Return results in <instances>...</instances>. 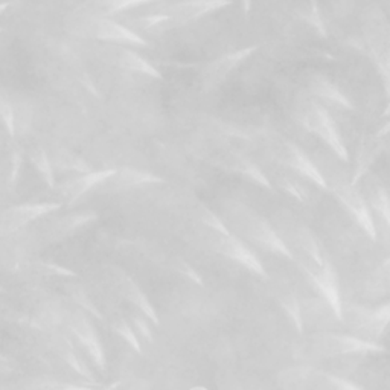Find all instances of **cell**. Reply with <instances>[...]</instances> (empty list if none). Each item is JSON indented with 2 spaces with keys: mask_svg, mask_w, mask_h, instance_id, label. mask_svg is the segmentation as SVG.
Returning a JSON list of instances; mask_svg holds the SVG:
<instances>
[{
  "mask_svg": "<svg viewBox=\"0 0 390 390\" xmlns=\"http://www.w3.org/2000/svg\"><path fill=\"white\" fill-rule=\"evenodd\" d=\"M277 386L282 390H364L347 378L313 366L287 367L277 375Z\"/></svg>",
  "mask_w": 390,
  "mask_h": 390,
  "instance_id": "obj_1",
  "label": "cell"
},
{
  "mask_svg": "<svg viewBox=\"0 0 390 390\" xmlns=\"http://www.w3.org/2000/svg\"><path fill=\"white\" fill-rule=\"evenodd\" d=\"M308 349L317 359H334V356L354 354H376L383 352L384 347L372 340L347 336V334L322 332L309 339Z\"/></svg>",
  "mask_w": 390,
  "mask_h": 390,
  "instance_id": "obj_2",
  "label": "cell"
},
{
  "mask_svg": "<svg viewBox=\"0 0 390 390\" xmlns=\"http://www.w3.org/2000/svg\"><path fill=\"white\" fill-rule=\"evenodd\" d=\"M241 210L244 212V217L237 226L242 230L244 235L265 250L279 256H285L287 260H293L292 250L287 247L284 240L277 235L269 222H267L261 215L255 214L253 210L247 209V206L241 205Z\"/></svg>",
  "mask_w": 390,
  "mask_h": 390,
  "instance_id": "obj_3",
  "label": "cell"
},
{
  "mask_svg": "<svg viewBox=\"0 0 390 390\" xmlns=\"http://www.w3.org/2000/svg\"><path fill=\"white\" fill-rule=\"evenodd\" d=\"M305 125L309 131H313L316 136L325 142L337 158L344 162L348 160V150L344 147L340 131L325 107L320 104H311L305 113Z\"/></svg>",
  "mask_w": 390,
  "mask_h": 390,
  "instance_id": "obj_4",
  "label": "cell"
},
{
  "mask_svg": "<svg viewBox=\"0 0 390 390\" xmlns=\"http://www.w3.org/2000/svg\"><path fill=\"white\" fill-rule=\"evenodd\" d=\"M331 189L334 195H336L340 202L344 205L349 212L355 217L356 222H359L360 227L369 235L372 240L376 238L374 220L369 212V207H367L363 197L356 191L355 186L351 183H347L344 180H334L331 185Z\"/></svg>",
  "mask_w": 390,
  "mask_h": 390,
  "instance_id": "obj_5",
  "label": "cell"
},
{
  "mask_svg": "<svg viewBox=\"0 0 390 390\" xmlns=\"http://www.w3.org/2000/svg\"><path fill=\"white\" fill-rule=\"evenodd\" d=\"M256 49H258V46L242 48L235 52L222 55V57L209 63L202 72V83L205 88L212 91V88L218 87L230 75V72L235 71L244 60H247Z\"/></svg>",
  "mask_w": 390,
  "mask_h": 390,
  "instance_id": "obj_6",
  "label": "cell"
},
{
  "mask_svg": "<svg viewBox=\"0 0 390 390\" xmlns=\"http://www.w3.org/2000/svg\"><path fill=\"white\" fill-rule=\"evenodd\" d=\"M309 281L313 282L314 288L319 289V293L327 300V304L331 307L334 317L337 320H343V307L342 299L339 293V282L336 272H334L332 265L328 261H323L319 270L309 272L308 270Z\"/></svg>",
  "mask_w": 390,
  "mask_h": 390,
  "instance_id": "obj_7",
  "label": "cell"
},
{
  "mask_svg": "<svg viewBox=\"0 0 390 390\" xmlns=\"http://www.w3.org/2000/svg\"><path fill=\"white\" fill-rule=\"evenodd\" d=\"M60 207L58 203H29L20 205L8 209L0 218V230L4 233L16 232L17 229L26 226L28 222L40 217L48 215Z\"/></svg>",
  "mask_w": 390,
  "mask_h": 390,
  "instance_id": "obj_8",
  "label": "cell"
},
{
  "mask_svg": "<svg viewBox=\"0 0 390 390\" xmlns=\"http://www.w3.org/2000/svg\"><path fill=\"white\" fill-rule=\"evenodd\" d=\"M214 246H215L217 252L227 256V258H230L233 261H237L238 264L244 265L250 272H253L256 274H261V276L265 274V270H264L261 261L256 258L255 253L244 246V244L237 237L218 235V238L214 242Z\"/></svg>",
  "mask_w": 390,
  "mask_h": 390,
  "instance_id": "obj_9",
  "label": "cell"
},
{
  "mask_svg": "<svg viewBox=\"0 0 390 390\" xmlns=\"http://www.w3.org/2000/svg\"><path fill=\"white\" fill-rule=\"evenodd\" d=\"M72 331L76 339L80 340V343L86 348L88 356H91L98 369L106 371V354L101 342H99V337L96 336V331L92 327V323L86 317L78 316L72 323Z\"/></svg>",
  "mask_w": 390,
  "mask_h": 390,
  "instance_id": "obj_10",
  "label": "cell"
},
{
  "mask_svg": "<svg viewBox=\"0 0 390 390\" xmlns=\"http://www.w3.org/2000/svg\"><path fill=\"white\" fill-rule=\"evenodd\" d=\"M390 308L389 305H383L378 309H364V308H354L351 309V323L356 331L364 334H372V336H380L386 329L389 323Z\"/></svg>",
  "mask_w": 390,
  "mask_h": 390,
  "instance_id": "obj_11",
  "label": "cell"
},
{
  "mask_svg": "<svg viewBox=\"0 0 390 390\" xmlns=\"http://www.w3.org/2000/svg\"><path fill=\"white\" fill-rule=\"evenodd\" d=\"M95 37L99 40L130 44V46H148V41L139 37L136 32L108 19H99L95 21Z\"/></svg>",
  "mask_w": 390,
  "mask_h": 390,
  "instance_id": "obj_12",
  "label": "cell"
},
{
  "mask_svg": "<svg viewBox=\"0 0 390 390\" xmlns=\"http://www.w3.org/2000/svg\"><path fill=\"white\" fill-rule=\"evenodd\" d=\"M284 162L289 166V168H293L300 175L309 178V180L316 183L317 186H320L323 189L328 188L325 178H323L317 166L309 160L308 155L302 150H300L297 145H293V143L288 145L285 155H284Z\"/></svg>",
  "mask_w": 390,
  "mask_h": 390,
  "instance_id": "obj_13",
  "label": "cell"
},
{
  "mask_svg": "<svg viewBox=\"0 0 390 390\" xmlns=\"http://www.w3.org/2000/svg\"><path fill=\"white\" fill-rule=\"evenodd\" d=\"M116 170H101V171H91L87 174H83L80 177L73 178V180L64 183L61 188L63 197L68 198V202L72 203L76 198H80L83 194L91 191L99 183H104L108 178L115 175Z\"/></svg>",
  "mask_w": 390,
  "mask_h": 390,
  "instance_id": "obj_14",
  "label": "cell"
},
{
  "mask_svg": "<svg viewBox=\"0 0 390 390\" xmlns=\"http://www.w3.org/2000/svg\"><path fill=\"white\" fill-rule=\"evenodd\" d=\"M309 87L313 95L323 99V101H329L331 104H336L344 110H354V104L349 101V98L339 91V87L331 83L328 78L316 75L311 80Z\"/></svg>",
  "mask_w": 390,
  "mask_h": 390,
  "instance_id": "obj_15",
  "label": "cell"
},
{
  "mask_svg": "<svg viewBox=\"0 0 390 390\" xmlns=\"http://www.w3.org/2000/svg\"><path fill=\"white\" fill-rule=\"evenodd\" d=\"M230 5L229 2H183V4H175L171 6V11L174 16L180 21H189L197 17H202L207 13H212L215 9L225 8Z\"/></svg>",
  "mask_w": 390,
  "mask_h": 390,
  "instance_id": "obj_16",
  "label": "cell"
},
{
  "mask_svg": "<svg viewBox=\"0 0 390 390\" xmlns=\"http://www.w3.org/2000/svg\"><path fill=\"white\" fill-rule=\"evenodd\" d=\"M120 281H122V287H124L125 296H127V299L130 300V302L133 305H136L142 311V314L147 319H150L154 323V325H158V323H159L158 314H155L153 305L150 304L148 297L143 294L142 289L124 273H120Z\"/></svg>",
  "mask_w": 390,
  "mask_h": 390,
  "instance_id": "obj_17",
  "label": "cell"
},
{
  "mask_svg": "<svg viewBox=\"0 0 390 390\" xmlns=\"http://www.w3.org/2000/svg\"><path fill=\"white\" fill-rule=\"evenodd\" d=\"M113 177L116 178L113 185L118 188H133V186L162 182V178L159 175H154L151 173L140 171V170H133V168L116 170Z\"/></svg>",
  "mask_w": 390,
  "mask_h": 390,
  "instance_id": "obj_18",
  "label": "cell"
},
{
  "mask_svg": "<svg viewBox=\"0 0 390 390\" xmlns=\"http://www.w3.org/2000/svg\"><path fill=\"white\" fill-rule=\"evenodd\" d=\"M98 218V215L95 212H81V214H73L69 217L61 218L57 225H55L53 233L57 235V238H64L71 235L75 230L81 229L83 226L88 225V222H92Z\"/></svg>",
  "mask_w": 390,
  "mask_h": 390,
  "instance_id": "obj_19",
  "label": "cell"
},
{
  "mask_svg": "<svg viewBox=\"0 0 390 390\" xmlns=\"http://www.w3.org/2000/svg\"><path fill=\"white\" fill-rule=\"evenodd\" d=\"M120 63L124 68H127L128 71L138 72L142 75H147L151 78H155V80H162V73L151 66L147 60L142 58L139 53L133 52V51H122L120 53Z\"/></svg>",
  "mask_w": 390,
  "mask_h": 390,
  "instance_id": "obj_20",
  "label": "cell"
},
{
  "mask_svg": "<svg viewBox=\"0 0 390 390\" xmlns=\"http://www.w3.org/2000/svg\"><path fill=\"white\" fill-rule=\"evenodd\" d=\"M297 242H299V246L308 253L309 258L313 260L319 267H322V264L325 260H323L319 242L314 238L313 233H311L307 227H300L297 232Z\"/></svg>",
  "mask_w": 390,
  "mask_h": 390,
  "instance_id": "obj_21",
  "label": "cell"
},
{
  "mask_svg": "<svg viewBox=\"0 0 390 390\" xmlns=\"http://www.w3.org/2000/svg\"><path fill=\"white\" fill-rule=\"evenodd\" d=\"M31 160L34 163V166L37 168V171L40 173V175L43 177V180L46 182V185L49 188H53V171L51 166V160L48 158V154L41 148H36L34 151L31 153Z\"/></svg>",
  "mask_w": 390,
  "mask_h": 390,
  "instance_id": "obj_22",
  "label": "cell"
},
{
  "mask_svg": "<svg viewBox=\"0 0 390 390\" xmlns=\"http://www.w3.org/2000/svg\"><path fill=\"white\" fill-rule=\"evenodd\" d=\"M235 170L238 173H241L242 175H246L249 180L255 182L256 185H260L262 188H269L272 189V185L269 182V178H267L264 175V173L258 168V166H256L253 162L247 160V159H240L238 163L235 165Z\"/></svg>",
  "mask_w": 390,
  "mask_h": 390,
  "instance_id": "obj_23",
  "label": "cell"
},
{
  "mask_svg": "<svg viewBox=\"0 0 390 390\" xmlns=\"http://www.w3.org/2000/svg\"><path fill=\"white\" fill-rule=\"evenodd\" d=\"M57 165L60 166V168L63 170H69V171H78V173H83V174H87L91 173V166H88L83 159L76 158L75 154L72 153H68V151H61L58 154L57 158Z\"/></svg>",
  "mask_w": 390,
  "mask_h": 390,
  "instance_id": "obj_24",
  "label": "cell"
},
{
  "mask_svg": "<svg viewBox=\"0 0 390 390\" xmlns=\"http://www.w3.org/2000/svg\"><path fill=\"white\" fill-rule=\"evenodd\" d=\"M281 305L285 309V313L288 314L289 320L294 323V327L299 332L304 331V320H302V313H300V305L297 302V299L292 294L281 297Z\"/></svg>",
  "mask_w": 390,
  "mask_h": 390,
  "instance_id": "obj_25",
  "label": "cell"
},
{
  "mask_svg": "<svg viewBox=\"0 0 390 390\" xmlns=\"http://www.w3.org/2000/svg\"><path fill=\"white\" fill-rule=\"evenodd\" d=\"M0 119H2L9 135L14 136V131H16L14 107L9 103V99L4 93H0Z\"/></svg>",
  "mask_w": 390,
  "mask_h": 390,
  "instance_id": "obj_26",
  "label": "cell"
},
{
  "mask_svg": "<svg viewBox=\"0 0 390 390\" xmlns=\"http://www.w3.org/2000/svg\"><path fill=\"white\" fill-rule=\"evenodd\" d=\"M113 328H115V331L119 334V336L130 344V347H131L133 349H135L136 352L140 354V343H139V340H138V337H136V332H135V329H133V328L128 325V323H127L125 320H118V322H115Z\"/></svg>",
  "mask_w": 390,
  "mask_h": 390,
  "instance_id": "obj_27",
  "label": "cell"
},
{
  "mask_svg": "<svg viewBox=\"0 0 390 390\" xmlns=\"http://www.w3.org/2000/svg\"><path fill=\"white\" fill-rule=\"evenodd\" d=\"M372 205L378 209V212H380L384 218L386 222L390 221V207H389V197L386 189L381 186H376L375 191L372 193Z\"/></svg>",
  "mask_w": 390,
  "mask_h": 390,
  "instance_id": "obj_28",
  "label": "cell"
},
{
  "mask_svg": "<svg viewBox=\"0 0 390 390\" xmlns=\"http://www.w3.org/2000/svg\"><path fill=\"white\" fill-rule=\"evenodd\" d=\"M304 13H305V14H302V16H304V19L308 21V24H309V25H313V28H314L317 32H320V36L325 37V36H327V28H325V25H323V20H322V17H320V14H319V8H317V5H316L314 2H311V4L308 5V8L305 6Z\"/></svg>",
  "mask_w": 390,
  "mask_h": 390,
  "instance_id": "obj_29",
  "label": "cell"
},
{
  "mask_svg": "<svg viewBox=\"0 0 390 390\" xmlns=\"http://www.w3.org/2000/svg\"><path fill=\"white\" fill-rule=\"evenodd\" d=\"M202 221L206 222L207 226L212 227L215 232H218V235H222V237L232 235V233L229 232V229L225 225H222V221L220 220V217L217 214H214L212 210L205 209L203 214H202Z\"/></svg>",
  "mask_w": 390,
  "mask_h": 390,
  "instance_id": "obj_30",
  "label": "cell"
},
{
  "mask_svg": "<svg viewBox=\"0 0 390 390\" xmlns=\"http://www.w3.org/2000/svg\"><path fill=\"white\" fill-rule=\"evenodd\" d=\"M66 360H68V363L73 367V369H75L78 374H81L83 376H86L87 380L95 381L93 374H92L91 371H88V367L84 364V361H83L81 359H78V356H76L72 351L66 352Z\"/></svg>",
  "mask_w": 390,
  "mask_h": 390,
  "instance_id": "obj_31",
  "label": "cell"
},
{
  "mask_svg": "<svg viewBox=\"0 0 390 390\" xmlns=\"http://www.w3.org/2000/svg\"><path fill=\"white\" fill-rule=\"evenodd\" d=\"M147 5V2H135V0H131V2H124V0H115V2H106L103 4V6L106 8L104 14H115L119 13V11H125L130 8H136V6H142Z\"/></svg>",
  "mask_w": 390,
  "mask_h": 390,
  "instance_id": "obj_32",
  "label": "cell"
},
{
  "mask_svg": "<svg viewBox=\"0 0 390 390\" xmlns=\"http://www.w3.org/2000/svg\"><path fill=\"white\" fill-rule=\"evenodd\" d=\"M40 267H41V270L43 272H46L49 274H57V276H69V277H75L76 274L69 270V269H66V267H61L58 264H52V262H40Z\"/></svg>",
  "mask_w": 390,
  "mask_h": 390,
  "instance_id": "obj_33",
  "label": "cell"
},
{
  "mask_svg": "<svg viewBox=\"0 0 390 390\" xmlns=\"http://www.w3.org/2000/svg\"><path fill=\"white\" fill-rule=\"evenodd\" d=\"M170 19H171L170 14H151V16L140 17L138 21L143 28H151L155 25H160V24H163V21L170 20Z\"/></svg>",
  "mask_w": 390,
  "mask_h": 390,
  "instance_id": "obj_34",
  "label": "cell"
},
{
  "mask_svg": "<svg viewBox=\"0 0 390 390\" xmlns=\"http://www.w3.org/2000/svg\"><path fill=\"white\" fill-rule=\"evenodd\" d=\"M175 267H177V270H178V272L183 273L185 276H188L189 279H191V281H194V282H197V284L202 285V277L198 276V273L193 269L191 265L186 264L185 261H177V265H175Z\"/></svg>",
  "mask_w": 390,
  "mask_h": 390,
  "instance_id": "obj_35",
  "label": "cell"
},
{
  "mask_svg": "<svg viewBox=\"0 0 390 390\" xmlns=\"http://www.w3.org/2000/svg\"><path fill=\"white\" fill-rule=\"evenodd\" d=\"M133 323H135V329H138L140 332V336L147 339L148 342L153 340V336H151V331L147 325V320L142 319L140 316H133Z\"/></svg>",
  "mask_w": 390,
  "mask_h": 390,
  "instance_id": "obj_36",
  "label": "cell"
},
{
  "mask_svg": "<svg viewBox=\"0 0 390 390\" xmlns=\"http://www.w3.org/2000/svg\"><path fill=\"white\" fill-rule=\"evenodd\" d=\"M75 297H76V300H78V302H80V304H81V305H83L84 308H87L88 311H91V313H92V314H95L96 317H99V319H101V314H99V311H98V309H96V308L93 307V304L91 302V300H88V299H87V296H86L84 293H81V292H80V293H75Z\"/></svg>",
  "mask_w": 390,
  "mask_h": 390,
  "instance_id": "obj_37",
  "label": "cell"
},
{
  "mask_svg": "<svg viewBox=\"0 0 390 390\" xmlns=\"http://www.w3.org/2000/svg\"><path fill=\"white\" fill-rule=\"evenodd\" d=\"M281 185H282V188L285 189L287 193H289L293 197H296L297 200H304V197H302V194H300L299 189L292 182H289V180H282Z\"/></svg>",
  "mask_w": 390,
  "mask_h": 390,
  "instance_id": "obj_38",
  "label": "cell"
},
{
  "mask_svg": "<svg viewBox=\"0 0 390 390\" xmlns=\"http://www.w3.org/2000/svg\"><path fill=\"white\" fill-rule=\"evenodd\" d=\"M19 168H20V154L14 153L13 154V171H11V185H14L17 180Z\"/></svg>",
  "mask_w": 390,
  "mask_h": 390,
  "instance_id": "obj_39",
  "label": "cell"
},
{
  "mask_svg": "<svg viewBox=\"0 0 390 390\" xmlns=\"http://www.w3.org/2000/svg\"><path fill=\"white\" fill-rule=\"evenodd\" d=\"M8 6H9V4H0V14H2Z\"/></svg>",
  "mask_w": 390,
  "mask_h": 390,
  "instance_id": "obj_40",
  "label": "cell"
},
{
  "mask_svg": "<svg viewBox=\"0 0 390 390\" xmlns=\"http://www.w3.org/2000/svg\"><path fill=\"white\" fill-rule=\"evenodd\" d=\"M229 390H242L240 386H233V387H230Z\"/></svg>",
  "mask_w": 390,
  "mask_h": 390,
  "instance_id": "obj_41",
  "label": "cell"
}]
</instances>
